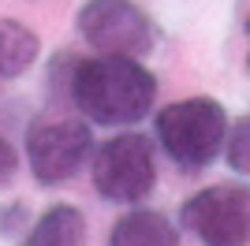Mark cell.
<instances>
[{"label":"cell","mask_w":250,"mask_h":246,"mask_svg":"<svg viewBox=\"0 0 250 246\" xmlns=\"http://www.w3.org/2000/svg\"><path fill=\"white\" fill-rule=\"evenodd\" d=\"M71 97L79 112L101 127H127L146 120L157 97V79L135 56H97L71 71Z\"/></svg>","instance_id":"6da1fadb"},{"label":"cell","mask_w":250,"mask_h":246,"mask_svg":"<svg viewBox=\"0 0 250 246\" xmlns=\"http://www.w3.org/2000/svg\"><path fill=\"white\" fill-rule=\"evenodd\" d=\"M247 38H250V19H247ZM247 67H250V52H247Z\"/></svg>","instance_id":"7c38bea8"},{"label":"cell","mask_w":250,"mask_h":246,"mask_svg":"<svg viewBox=\"0 0 250 246\" xmlns=\"http://www.w3.org/2000/svg\"><path fill=\"white\" fill-rule=\"evenodd\" d=\"M79 34L104 56H146L157 38L135 0H86L79 8Z\"/></svg>","instance_id":"5b68a950"},{"label":"cell","mask_w":250,"mask_h":246,"mask_svg":"<svg viewBox=\"0 0 250 246\" xmlns=\"http://www.w3.org/2000/svg\"><path fill=\"white\" fill-rule=\"evenodd\" d=\"M94 134L79 120H38L26 131V164L38 183H63L86 164Z\"/></svg>","instance_id":"8992f818"},{"label":"cell","mask_w":250,"mask_h":246,"mask_svg":"<svg viewBox=\"0 0 250 246\" xmlns=\"http://www.w3.org/2000/svg\"><path fill=\"white\" fill-rule=\"evenodd\" d=\"M179 220L202 246H250V186H206L183 202Z\"/></svg>","instance_id":"3957f363"},{"label":"cell","mask_w":250,"mask_h":246,"mask_svg":"<svg viewBox=\"0 0 250 246\" xmlns=\"http://www.w3.org/2000/svg\"><path fill=\"white\" fill-rule=\"evenodd\" d=\"M228 164H231L239 175H250V116L235 120V127H231V138H228Z\"/></svg>","instance_id":"30bf717a"},{"label":"cell","mask_w":250,"mask_h":246,"mask_svg":"<svg viewBox=\"0 0 250 246\" xmlns=\"http://www.w3.org/2000/svg\"><path fill=\"white\" fill-rule=\"evenodd\" d=\"M42 41L30 26L15 19H0V79H15L38 60Z\"/></svg>","instance_id":"9c48e42d"},{"label":"cell","mask_w":250,"mask_h":246,"mask_svg":"<svg viewBox=\"0 0 250 246\" xmlns=\"http://www.w3.org/2000/svg\"><path fill=\"white\" fill-rule=\"evenodd\" d=\"M15 168H19V153L8 145V138H0V186H8L15 179Z\"/></svg>","instance_id":"8fae6325"},{"label":"cell","mask_w":250,"mask_h":246,"mask_svg":"<svg viewBox=\"0 0 250 246\" xmlns=\"http://www.w3.org/2000/svg\"><path fill=\"white\" fill-rule=\"evenodd\" d=\"M157 138L179 168L198 172L217 161L228 138V116L213 97H187L157 116Z\"/></svg>","instance_id":"7a4b0ae2"},{"label":"cell","mask_w":250,"mask_h":246,"mask_svg":"<svg viewBox=\"0 0 250 246\" xmlns=\"http://www.w3.org/2000/svg\"><path fill=\"white\" fill-rule=\"evenodd\" d=\"M83 235H86L83 213L75 205H52L30 227L22 246H83Z\"/></svg>","instance_id":"ba28073f"},{"label":"cell","mask_w":250,"mask_h":246,"mask_svg":"<svg viewBox=\"0 0 250 246\" xmlns=\"http://www.w3.org/2000/svg\"><path fill=\"white\" fill-rule=\"evenodd\" d=\"M108 246H179V231L165 213H127L108 231Z\"/></svg>","instance_id":"52a82bcc"},{"label":"cell","mask_w":250,"mask_h":246,"mask_svg":"<svg viewBox=\"0 0 250 246\" xmlns=\"http://www.w3.org/2000/svg\"><path fill=\"white\" fill-rule=\"evenodd\" d=\"M157 183L153 142L146 134H116L94 157V186L104 202H142Z\"/></svg>","instance_id":"277c9868"}]
</instances>
